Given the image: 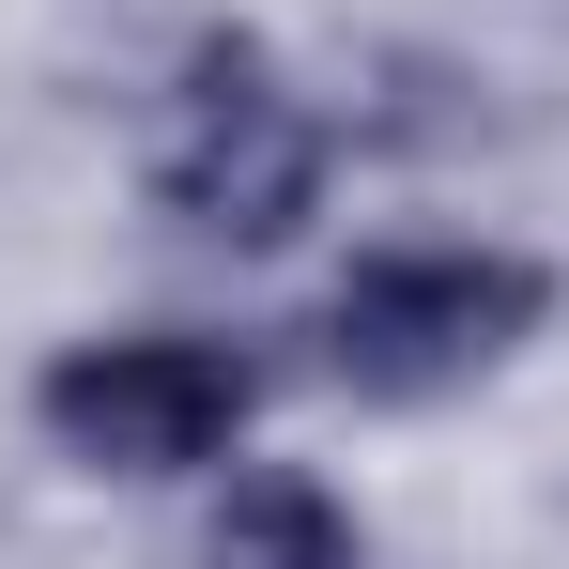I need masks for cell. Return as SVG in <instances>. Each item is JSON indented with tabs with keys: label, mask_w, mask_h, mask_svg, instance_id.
Returning a JSON list of instances; mask_svg holds the SVG:
<instances>
[{
	"label": "cell",
	"mask_w": 569,
	"mask_h": 569,
	"mask_svg": "<svg viewBox=\"0 0 569 569\" xmlns=\"http://www.w3.org/2000/svg\"><path fill=\"white\" fill-rule=\"evenodd\" d=\"M31 416L93 477H186L262 416V355H231V339H78L31 385Z\"/></svg>",
	"instance_id": "cell-3"
},
{
	"label": "cell",
	"mask_w": 569,
	"mask_h": 569,
	"mask_svg": "<svg viewBox=\"0 0 569 569\" xmlns=\"http://www.w3.org/2000/svg\"><path fill=\"white\" fill-rule=\"evenodd\" d=\"M200 569H355V523H339L323 477H247V492L216 508Z\"/></svg>",
	"instance_id": "cell-4"
},
{
	"label": "cell",
	"mask_w": 569,
	"mask_h": 569,
	"mask_svg": "<svg viewBox=\"0 0 569 569\" xmlns=\"http://www.w3.org/2000/svg\"><path fill=\"white\" fill-rule=\"evenodd\" d=\"M539 308H555V278L523 247H385L323 292V370L355 400H447L492 355H523Z\"/></svg>",
	"instance_id": "cell-1"
},
{
	"label": "cell",
	"mask_w": 569,
	"mask_h": 569,
	"mask_svg": "<svg viewBox=\"0 0 569 569\" xmlns=\"http://www.w3.org/2000/svg\"><path fill=\"white\" fill-rule=\"evenodd\" d=\"M154 200L216 231V247H278L292 216L323 200V123L247 31H200L186 93H170V139H154Z\"/></svg>",
	"instance_id": "cell-2"
}]
</instances>
